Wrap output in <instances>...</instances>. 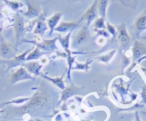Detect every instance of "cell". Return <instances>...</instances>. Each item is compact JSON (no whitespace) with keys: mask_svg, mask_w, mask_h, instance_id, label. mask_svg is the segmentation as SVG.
Instances as JSON below:
<instances>
[{"mask_svg":"<svg viewBox=\"0 0 146 121\" xmlns=\"http://www.w3.org/2000/svg\"><path fill=\"white\" fill-rule=\"evenodd\" d=\"M108 5V0H98V11L99 15L102 18H106V16L107 7Z\"/></svg>","mask_w":146,"mask_h":121,"instance_id":"cell-17","label":"cell"},{"mask_svg":"<svg viewBox=\"0 0 146 121\" xmlns=\"http://www.w3.org/2000/svg\"><path fill=\"white\" fill-rule=\"evenodd\" d=\"M89 63V62H86V64L78 63V62H76V67L75 69H81V70H88V69H89V67H88Z\"/></svg>","mask_w":146,"mask_h":121,"instance_id":"cell-26","label":"cell"},{"mask_svg":"<svg viewBox=\"0 0 146 121\" xmlns=\"http://www.w3.org/2000/svg\"><path fill=\"white\" fill-rule=\"evenodd\" d=\"M6 5L9 7L12 11H17L23 7V4L17 0H2Z\"/></svg>","mask_w":146,"mask_h":121,"instance_id":"cell-18","label":"cell"},{"mask_svg":"<svg viewBox=\"0 0 146 121\" xmlns=\"http://www.w3.org/2000/svg\"><path fill=\"white\" fill-rule=\"evenodd\" d=\"M46 79H48V80L51 81V82H53V83H54L55 84H56L57 86H58V87H60L61 89H64V88H65V86H64V82H63V78H56V79H53V78H48L47 77H46Z\"/></svg>","mask_w":146,"mask_h":121,"instance_id":"cell-24","label":"cell"},{"mask_svg":"<svg viewBox=\"0 0 146 121\" xmlns=\"http://www.w3.org/2000/svg\"><path fill=\"white\" fill-rule=\"evenodd\" d=\"M1 29H0V32H1Z\"/></svg>","mask_w":146,"mask_h":121,"instance_id":"cell-28","label":"cell"},{"mask_svg":"<svg viewBox=\"0 0 146 121\" xmlns=\"http://www.w3.org/2000/svg\"><path fill=\"white\" fill-rule=\"evenodd\" d=\"M146 55V47L141 41H136L133 47V57L134 60H138Z\"/></svg>","mask_w":146,"mask_h":121,"instance_id":"cell-9","label":"cell"},{"mask_svg":"<svg viewBox=\"0 0 146 121\" xmlns=\"http://www.w3.org/2000/svg\"><path fill=\"white\" fill-rule=\"evenodd\" d=\"M30 50H27L26 52H24V53L21 54V55H18V56H16L15 58H13V59L8 60H1V62H3L4 64L7 65V71L10 70V69H12V68H14L16 67L19 66V65H21V64L26 60L27 55L30 52Z\"/></svg>","mask_w":146,"mask_h":121,"instance_id":"cell-6","label":"cell"},{"mask_svg":"<svg viewBox=\"0 0 146 121\" xmlns=\"http://www.w3.org/2000/svg\"><path fill=\"white\" fill-rule=\"evenodd\" d=\"M88 38V32L87 28H82L79 32L78 33L77 35L76 36L74 41L73 42V45L74 46H78V45H81L84 43Z\"/></svg>","mask_w":146,"mask_h":121,"instance_id":"cell-14","label":"cell"},{"mask_svg":"<svg viewBox=\"0 0 146 121\" xmlns=\"http://www.w3.org/2000/svg\"><path fill=\"white\" fill-rule=\"evenodd\" d=\"M27 79H34V77L31 76L29 72L24 67H20L11 75L10 81L11 84H15L19 82Z\"/></svg>","mask_w":146,"mask_h":121,"instance_id":"cell-4","label":"cell"},{"mask_svg":"<svg viewBox=\"0 0 146 121\" xmlns=\"http://www.w3.org/2000/svg\"><path fill=\"white\" fill-rule=\"evenodd\" d=\"M45 52H43L41 51H40V48H38V47L35 48L34 50L31 52H30L29 55L28 56H27L26 58V60L30 61V60H37L38 58H41Z\"/></svg>","mask_w":146,"mask_h":121,"instance_id":"cell-20","label":"cell"},{"mask_svg":"<svg viewBox=\"0 0 146 121\" xmlns=\"http://www.w3.org/2000/svg\"><path fill=\"white\" fill-rule=\"evenodd\" d=\"M62 13L61 12H56L51 16V17H49L48 18H47L46 20V24L47 26H48V28H50V33L49 34H52L53 31L55 30L56 27L57 26V25L59 23L60 19L62 17Z\"/></svg>","mask_w":146,"mask_h":121,"instance_id":"cell-11","label":"cell"},{"mask_svg":"<svg viewBox=\"0 0 146 121\" xmlns=\"http://www.w3.org/2000/svg\"><path fill=\"white\" fill-rule=\"evenodd\" d=\"M145 114H146V113H145Z\"/></svg>","mask_w":146,"mask_h":121,"instance_id":"cell-29","label":"cell"},{"mask_svg":"<svg viewBox=\"0 0 146 121\" xmlns=\"http://www.w3.org/2000/svg\"><path fill=\"white\" fill-rule=\"evenodd\" d=\"M94 26L98 30L104 29L106 28L105 18H102V17H100V18H97L95 21V24H94Z\"/></svg>","mask_w":146,"mask_h":121,"instance_id":"cell-23","label":"cell"},{"mask_svg":"<svg viewBox=\"0 0 146 121\" xmlns=\"http://www.w3.org/2000/svg\"><path fill=\"white\" fill-rule=\"evenodd\" d=\"M50 103V97L44 89H38L27 104L19 109V112L25 114L31 112H35L46 107Z\"/></svg>","mask_w":146,"mask_h":121,"instance_id":"cell-1","label":"cell"},{"mask_svg":"<svg viewBox=\"0 0 146 121\" xmlns=\"http://www.w3.org/2000/svg\"><path fill=\"white\" fill-rule=\"evenodd\" d=\"M117 38L118 43L123 47H125L129 44L131 41V37L128 34L125 24H121L117 27Z\"/></svg>","mask_w":146,"mask_h":121,"instance_id":"cell-3","label":"cell"},{"mask_svg":"<svg viewBox=\"0 0 146 121\" xmlns=\"http://www.w3.org/2000/svg\"><path fill=\"white\" fill-rule=\"evenodd\" d=\"M41 65L38 63V62H29L25 65V69L28 71L29 73L34 74L36 75H39L40 69L41 68Z\"/></svg>","mask_w":146,"mask_h":121,"instance_id":"cell-15","label":"cell"},{"mask_svg":"<svg viewBox=\"0 0 146 121\" xmlns=\"http://www.w3.org/2000/svg\"><path fill=\"white\" fill-rule=\"evenodd\" d=\"M146 29V11L143 13L135 20V30L138 35Z\"/></svg>","mask_w":146,"mask_h":121,"instance_id":"cell-13","label":"cell"},{"mask_svg":"<svg viewBox=\"0 0 146 121\" xmlns=\"http://www.w3.org/2000/svg\"><path fill=\"white\" fill-rule=\"evenodd\" d=\"M47 30V24H46L43 20H39L37 21L36 27L34 28V33L38 35H44Z\"/></svg>","mask_w":146,"mask_h":121,"instance_id":"cell-16","label":"cell"},{"mask_svg":"<svg viewBox=\"0 0 146 121\" xmlns=\"http://www.w3.org/2000/svg\"><path fill=\"white\" fill-rule=\"evenodd\" d=\"M58 40V38H55L54 39L51 40H44L42 42L40 43H36V42H31L33 43H34L35 45H37L38 48L43 50L44 51H53L54 50H55L56 48V42Z\"/></svg>","mask_w":146,"mask_h":121,"instance_id":"cell-8","label":"cell"},{"mask_svg":"<svg viewBox=\"0 0 146 121\" xmlns=\"http://www.w3.org/2000/svg\"><path fill=\"white\" fill-rule=\"evenodd\" d=\"M98 0H95L92 5L87 9L84 15L83 16L82 20H85L86 22V28L89 26L93 21L96 19L97 16V11H98Z\"/></svg>","mask_w":146,"mask_h":121,"instance_id":"cell-5","label":"cell"},{"mask_svg":"<svg viewBox=\"0 0 146 121\" xmlns=\"http://www.w3.org/2000/svg\"><path fill=\"white\" fill-rule=\"evenodd\" d=\"M107 30H108L109 34H111L113 36H116L117 35V30L115 29V27L110 24L109 23H107Z\"/></svg>","mask_w":146,"mask_h":121,"instance_id":"cell-25","label":"cell"},{"mask_svg":"<svg viewBox=\"0 0 146 121\" xmlns=\"http://www.w3.org/2000/svg\"><path fill=\"white\" fill-rule=\"evenodd\" d=\"M14 31L16 34V39H17V44L19 43L21 38L23 37L24 32L26 31L25 24L24 22V18L19 15H17L16 17L15 22L14 24Z\"/></svg>","mask_w":146,"mask_h":121,"instance_id":"cell-7","label":"cell"},{"mask_svg":"<svg viewBox=\"0 0 146 121\" xmlns=\"http://www.w3.org/2000/svg\"><path fill=\"white\" fill-rule=\"evenodd\" d=\"M27 7H28V9L23 14L24 16L29 18H34L40 15L41 9L36 4H31V3L27 1Z\"/></svg>","mask_w":146,"mask_h":121,"instance_id":"cell-12","label":"cell"},{"mask_svg":"<svg viewBox=\"0 0 146 121\" xmlns=\"http://www.w3.org/2000/svg\"><path fill=\"white\" fill-rule=\"evenodd\" d=\"M143 39H145V40H146V36H145V37H143Z\"/></svg>","mask_w":146,"mask_h":121,"instance_id":"cell-27","label":"cell"},{"mask_svg":"<svg viewBox=\"0 0 146 121\" xmlns=\"http://www.w3.org/2000/svg\"><path fill=\"white\" fill-rule=\"evenodd\" d=\"M17 56L14 47L4 39L0 33V57L3 60H11Z\"/></svg>","mask_w":146,"mask_h":121,"instance_id":"cell-2","label":"cell"},{"mask_svg":"<svg viewBox=\"0 0 146 121\" xmlns=\"http://www.w3.org/2000/svg\"><path fill=\"white\" fill-rule=\"evenodd\" d=\"M115 52H116V51L114 50L110 51L108 53H106V54H104V55H101V56H99L98 58V60H100L101 62H106H106H109L110 60H111V58H113V56L115 55Z\"/></svg>","mask_w":146,"mask_h":121,"instance_id":"cell-22","label":"cell"},{"mask_svg":"<svg viewBox=\"0 0 146 121\" xmlns=\"http://www.w3.org/2000/svg\"><path fill=\"white\" fill-rule=\"evenodd\" d=\"M79 91V89L76 87H74V86H71V87L66 88L65 90L64 91L62 94V97L61 99L63 101L66 100L67 99L70 98L71 96H72L73 95H75L78 93V92Z\"/></svg>","mask_w":146,"mask_h":121,"instance_id":"cell-19","label":"cell"},{"mask_svg":"<svg viewBox=\"0 0 146 121\" xmlns=\"http://www.w3.org/2000/svg\"><path fill=\"white\" fill-rule=\"evenodd\" d=\"M72 31H70L68 32V33L67 34L66 36L64 37H58V39L59 40L60 43H61V45H62L63 48L65 50H68V47H69V41H70V37H71V34Z\"/></svg>","mask_w":146,"mask_h":121,"instance_id":"cell-21","label":"cell"},{"mask_svg":"<svg viewBox=\"0 0 146 121\" xmlns=\"http://www.w3.org/2000/svg\"><path fill=\"white\" fill-rule=\"evenodd\" d=\"M78 25V23L76 22V21H71V22H65V21H62V22L60 23V24L56 27L54 31H57V32L64 33L72 31L73 30H74Z\"/></svg>","mask_w":146,"mask_h":121,"instance_id":"cell-10","label":"cell"}]
</instances>
